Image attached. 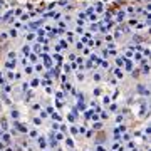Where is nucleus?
Masks as SVG:
<instances>
[{
    "mask_svg": "<svg viewBox=\"0 0 151 151\" xmlns=\"http://www.w3.org/2000/svg\"><path fill=\"white\" fill-rule=\"evenodd\" d=\"M97 151H106V150H104V148H97Z\"/></svg>",
    "mask_w": 151,
    "mask_h": 151,
    "instance_id": "f257e3e1",
    "label": "nucleus"
}]
</instances>
